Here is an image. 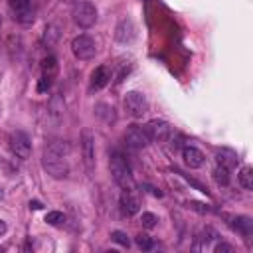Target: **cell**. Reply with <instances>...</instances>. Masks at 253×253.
<instances>
[{
    "label": "cell",
    "mask_w": 253,
    "mask_h": 253,
    "mask_svg": "<svg viewBox=\"0 0 253 253\" xmlns=\"http://www.w3.org/2000/svg\"><path fill=\"white\" fill-rule=\"evenodd\" d=\"M67 150H69L67 144L61 142V140H53L43 148L42 164H43L45 172L55 180L67 178V174H69V166H67V160H65Z\"/></svg>",
    "instance_id": "6da1fadb"
},
{
    "label": "cell",
    "mask_w": 253,
    "mask_h": 253,
    "mask_svg": "<svg viewBox=\"0 0 253 253\" xmlns=\"http://www.w3.org/2000/svg\"><path fill=\"white\" fill-rule=\"evenodd\" d=\"M109 168H111V176H113V180H115V184L119 188H123V190H134V180H132L130 168H128L126 160L119 152H113L111 154Z\"/></svg>",
    "instance_id": "7a4b0ae2"
},
{
    "label": "cell",
    "mask_w": 253,
    "mask_h": 253,
    "mask_svg": "<svg viewBox=\"0 0 253 253\" xmlns=\"http://www.w3.org/2000/svg\"><path fill=\"white\" fill-rule=\"evenodd\" d=\"M71 51H73V55H75L77 59L89 61V59H93L95 53H97V43H95V40H93L91 36L81 34V36L73 38V42H71Z\"/></svg>",
    "instance_id": "3957f363"
},
{
    "label": "cell",
    "mask_w": 253,
    "mask_h": 253,
    "mask_svg": "<svg viewBox=\"0 0 253 253\" xmlns=\"http://www.w3.org/2000/svg\"><path fill=\"white\" fill-rule=\"evenodd\" d=\"M123 107H125V111H126L128 117L140 119L148 111V99L142 93H138V91H130L123 99Z\"/></svg>",
    "instance_id": "277c9868"
},
{
    "label": "cell",
    "mask_w": 253,
    "mask_h": 253,
    "mask_svg": "<svg viewBox=\"0 0 253 253\" xmlns=\"http://www.w3.org/2000/svg\"><path fill=\"white\" fill-rule=\"evenodd\" d=\"M73 22L83 30L91 28L97 22V8L91 2H77L73 6Z\"/></svg>",
    "instance_id": "5b68a950"
},
{
    "label": "cell",
    "mask_w": 253,
    "mask_h": 253,
    "mask_svg": "<svg viewBox=\"0 0 253 253\" xmlns=\"http://www.w3.org/2000/svg\"><path fill=\"white\" fill-rule=\"evenodd\" d=\"M10 150H12L18 158H22V160L30 158V154H32V142H30L28 134L22 132V130H14V132L10 134Z\"/></svg>",
    "instance_id": "8992f818"
},
{
    "label": "cell",
    "mask_w": 253,
    "mask_h": 253,
    "mask_svg": "<svg viewBox=\"0 0 253 253\" xmlns=\"http://www.w3.org/2000/svg\"><path fill=\"white\" fill-rule=\"evenodd\" d=\"M144 130H146L148 138H150V140H156V142H164V140H168V136L172 134V126H170L166 121H162V119H152V121H148V123L144 125Z\"/></svg>",
    "instance_id": "52a82bcc"
},
{
    "label": "cell",
    "mask_w": 253,
    "mask_h": 253,
    "mask_svg": "<svg viewBox=\"0 0 253 253\" xmlns=\"http://www.w3.org/2000/svg\"><path fill=\"white\" fill-rule=\"evenodd\" d=\"M81 152H83V162L91 172L95 168V134L89 128L81 130Z\"/></svg>",
    "instance_id": "ba28073f"
},
{
    "label": "cell",
    "mask_w": 253,
    "mask_h": 253,
    "mask_svg": "<svg viewBox=\"0 0 253 253\" xmlns=\"http://www.w3.org/2000/svg\"><path fill=\"white\" fill-rule=\"evenodd\" d=\"M125 142L130 146V148H144L148 146L150 138L144 130V126H138V125H130L125 132Z\"/></svg>",
    "instance_id": "9c48e42d"
},
{
    "label": "cell",
    "mask_w": 253,
    "mask_h": 253,
    "mask_svg": "<svg viewBox=\"0 0 253 253\" xmlns=\"http://www.w3.org/2000/svg\"><path fill=\"white\" fill-rule=\"evenodd\" d=\"M10 8L14 12V18L20 24H30L34 20V12L30 6V0H10Z\"/></svg>",
    "instance_id": "30bf717a"
},
{
    "label": "cell",
    "mask_w": 253,
    "mask_h": 253,
    "mask_svg": "<svg viewBox=\"0 0 253 253\" xmlns=\"http://www.w3.org/2000/svg\"><path fill=\"white\" fill-rule=\"evenodd\" d=\"M134 34H136V28H134V24H132L130 18H123V20L117 24V28H115V40H117L119 43H128V42H132V40H134Z\"/></svg>",
    "instance_id": "8fae6325"
},
{
    "label": "cell",
    "mask_w": 253,
    "mask_h": 253,
    "mask_svg": "<svg viewBox=\"0 0 253 253\" xmlns=\"http://www.w3.org/2000/svg\"><path fill=\"white\" fill-rule=\"evenodd\" d=\"M119 204H121V211L125 215H134L140 210V202H138V198L132 190H123V194L119 198Z\"/></svg>",
    "instance_id": "7c38bea8"
},
{
    "label": "cell",
    "mask_w": 253,
    "mask_h": 253,
    "mask_svg": "<svg viewBox=\"0 0 253 253\" xmlns=\"http://www.w3.org/2000/svg\"><path fill=\"white\" fill-rule=\"evenodd\" d=\"M182 158H184L186 166H190V168H200L204 164V160H206L204 152L200 148H196V146H184L182 148Z\"/></svg>",
    "instance_id": "4fadbf2b"
},
{
    "label": "cell",
    "mask_w": 253,
    "mask_h": 253,
    "mask_svg": "<svg viewBox=\"0 0 253 253\" xmlns=\"http://www.w3.org/2000/svg\"><path fill=\"white\" fill-rule=\"evenodd\" d=\"M109 81H111V71H109V67H107V65L95 67V71L91 73V87H93V89H103Z\"/></svg>",
    "instance_id": "5bb4252c"
},
{
    "label": "cell",
    "mask_w": 253,
    "mask_h": 253,
    "mask_svg": "<svg viewBox=\"0 0 253 253\" xmlns=\"http://www.w3.org/2000/svg\"><path fill=\"white\" fill-rule=\"evenodd\" d=\"M215 158H217V164L223 166V168H227V170H233V168L237 166V162H239L237 154H235L233 150H229V148H221V150H217Z\"/></svg>",
    "instance_id": "9a60e30c"
},
{
    "label": "cell",
    "mask_w": 253,
    "mask_h": 253,
    "mask_svg": "<svg viewBox=\"0 0 253 253\" xmlns=\"http://www.w3.org/2000/svg\"><path fill=\"white\" fill-rule=\"evenodd\" d=\"M237 182L243 190H253V168L251 166H243L237 174Z\"/></svg>",
    "instance_id": "2e32d148"
},
{
    "label": "cell",
    "mask_w": 253,
    "mask_h": 253,
    "mask_svg": "<svg viewBox=\"0 0 253 253\" xmlns=\"http://www.w3.org/2000/svg\"><path fill=\"white\" fill-rule=\"evenodd\" d=\"M233 227H235L239 233H243L245 237H249L251 231H253V221H251L249 217L241 215V217H235V219H233Z\"/></svg>",
    "instance_id": "e0dca14e"
},
{
    "label": "cell",
    "mask_w": 253,
    "mask_h": 253,
    "mask_svg": "<svg viewBox=\"0 0 253 253\" xmlns=\"http://www.w3.org/2000/svg\"><path fill=\"white\" fill-rule=\"evenodd\" d=\"M42 73H43L45 77H49V79L55 77V73H57V59H55L53 55H47V57L42 61Z\"/></svg>",
    "instance_id": "ac0fdd59"
},
{
    "label": "cell",
    "mask_w": 253,
    "mask_h": 253,
    "mask_svg": "<svg viewBox=\"0 0 253 253\" xmlns=\"http://www.w3.org/2000/svg\"><path fill=\"white\" fill-rule=\"evenodd\" d=\"M49 115L55 119V123L61 121V117H63V101H61L59 95H55V97L49 101Z\"/></svg>",
    "instance_id": "d6986e66"
},
{
    "label": "cell",
    "mask_w": 253,
    "mask_h": 253,
    "mask_svg": "<svg viewBox=\"0 0 253 253\" xmlns=\"http://www.w3.org/2000/svg\"><path fill=\"white\" fill-rule=\"evenodd\" d=\"M213 178H215V182H217V184L227 186V184H229V170L217 164V168L213 170Z\"/></svg>",
    "instance_id": "ffe728a7"
},
{
    "label": "cell",
    "mask_w": 253,
    "mask_h": 253,
    "mask_svg": "<svg viewBox=\"0 0 253 253\" xmlns=\"http://www.w3.org/2000/svg\"><path fill=\"white\" fill-rule=\"evenodd\" d=\"M57 38H59V32H57V26H47L45 28V34H43V42L47 43V45H53L55 42H57Z\"/></svg>",
    "instance_id": "44dd1931"
},
{
    "label": "cell",
    "mask_w": 253,
    "mask_h": 253,
    "mask_svg": "<svg viewBox=\"0 0 253 253\" xmlns=\"http://www.w3.org/2000/svg\"><path fill=\"white\" fill-rule=\"evenodd\" d=\"M95 113H97L99 117H103L107 123L115 119V115H113V107H109V105H105V103H99V105L95 107Z\"/></svg>",
    "instance_id": "7402d4cb"
},
{
    "label": "cell",
    "mask_w": 253,
    "mask_h": 253,
    "mask_svg": "<svg viewBox=\"0 0 253 253\" xmlns=\"http://www.w3.org/2000/svg\"><path fill=\"white\" fill-rule=\"evenodd\" d=\"M111 239H113L115 243L123 245V247H128V245H130V239H128V235H126L125 231H119V229L111 233Z\"/></svg>",
    "instance_id": "603a6c76"
},
{
    "label": "cell",
    "mask_w": 253,
    "mask_h": 253,
    "mask_svg": "<svg viewBox=\"0 0 253 253\" xmlns=\"http://www.w3.org/2000/svg\"><path fill=\"white\" fill-rule=\"evenodd\" d=\"M140 223H142L146 229H152V227H156V223H158V217H156L154 213L146 211V213H142V217H140Z\"/></svg>",
    "instance_id": "cb8c5ba5"
},
{
    "label": "cell",
    "mask_w": 253,
    "mask_h": 253,
    "mask_svg": "<svg viewBox=\"0 0 253 253\" xmlns=\"http://www.w3.org/2000/svg\"><path fill=\"white\" fill-rule=\"evenodd\" d=\"M63 213L61 211H49L47 215H45V221L49 223V225H61L63 223Z\"/></svg>",
    "instance_id": "d4e9b609"
},
{
    "label": "cell",
    "mask_w": 253,
    "mask_h": 253,
    "mask_svg": "<svg viewBox=\"0 0 253 253\" xmlns=\"http://www.w3.org/2000/svg\"><path fill=\"white\" fill-rule=\"evenodd\" d=\"M136 245H138L140 249L148 251V249H152V239H150L146 233H140V235H136Z\"/></svg>",
    "instance_id": "484cf974"
},
{
    "label": "cell",
    "mask_w": 253,
    "mask_h": 253,
    "mask_svg": "<svg viewBox=\"0 0 253 253\" xmlns=\"http://www.w3.org/2000/svg\"><path fill=\"white\" fill-rule=\"evenodd\" d=\"M49 87H51V79H49V77H45V75H42V77H40V81H38V87H36V89H38V93H45Z\"/></svg>",
    "instance_id": "4316f807"
},
{
    "label": "cell",
    "mask_w": 253,
    "mask_h": 253,
    "mask_svg": "<svg viewBox=\"0 0 253 253\" xmlns=\"http://www.w3.org/2000/svg\"><path fill=\"white\" fill-rule=\"evenodd\" d=\"M213 251H215V253H233V247H231L229 243H217Z\"/></svg>",
    "instance_id": "83f0119b"
},
{
    "label": "cell",
    "mask_w": 253,
    "mask_h": 253,
    "mask_svg": "<svg viewBox=\"0 0 253 253\" xmlns=\"http://www.w3.org/2000/svg\"><path fill=\"white\" fill-rule=\"evenodd\" d=\"M188 206H190L192 210H198V211H202V213L210 211V208H208V206H204V204H200V202H188Z\"/></svg>",
    "instance_id": "f1b7e54d"
},
{
    "label": "cell",
    "mask_w": 253,
    "mask_h": 253,
    "mask_svg": "<svg viewBox=\"0 0 253 253\" xmlns=\"http://www.w3.org/2000/svg\"><path fill=\"white\" fill-rule=\"evenodd\" d=\"M30 208H34V210H40V208H43V206H42V202L34 200V202H30Z\"/></svg>",
    "instance_id": "f546056e"
},
{
    "label": "cell",
    "mask_w": 253,
    "mask_h": 253,
    "mask_svg": "<svg viewBox=\"0 0 253 253\" xmlns=\"http://www.w3.org/2000/svg\"><path fill=\"white\" fill-rule=\"evenodd\" d=\"M6 229H8V227H6V223L0 219V235H4V233H6Z\"/></svg>",
    "instance_id": "4dcf8cb0"
},
{
    "label": "cell",
    "mask_w": 253,
    "mask_h": 253,
    "mask_svg": "<svg viewBox=\"0 0 253 253\" xmlns=\"http://www.w3.org/2000/svg\"><path fill=\"white\" fill-rule=\"evenodd\" d=\"M61 2H67V4H71V2H75V0H61Z\"/></svg>",
    "instance_id": "1f68e13d"
},
{
    "label": "cell",
    "mask_w": 253,
    "mask_h": 253,
    "mask_svg": "<svg viewBox=\"0 0 253 253\" xmlns=\"http://www.w3.org/2000/svg\"><path fill=\"white\" fill-rule=\"evenodd\" d=\"M0 251H2V247H0Z\"/></svg>",
    "instance_id": "d6a6232c"
},
{
    "label": "cell",
    "mask_w": 253,
    "mask_h": 253,
    "mask_svg": "<svg viewBox=\"0 0 253 253\" xmlns=\"http://www.w3.org/2000/svg\"><path fill=\"white\" fill-rule=\"evenodd\" d=\"M0 24H2V20H0Z\"/></svg>",
    "instance_id": "836d02e7"
}]
</instances>
